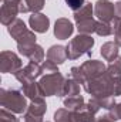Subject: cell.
Wrapping results in <instances>:
<instances>
[{
	"label": "cell",
	"mask_w": 121,
	"mask_h": 122,
	"mask_svg": "<svg viewBox=\"0 0 121 122\" xmlns=\"http://www.w3.org/2000/svg\"><path fill=\"white\" fill-rule=\"evenodd\" d=\"M95 29H97V21L94 19H87V20H83V21L77 23V30H78L80 34L95 33Z\"/></svg>",
	"instance_id": "cell-23"
},
{
	"label": "cell",
	"mask_w": 121,
	"mask_h": 122,
	"mask_svg": "<svg viewBox=\"0 0 121 122\" xmlns=\"http://www.w3.org/2000/svg\"><path fill=\"white\" fill-rule=\"evenodd\" d=\"M22 70V60L13 51H1L0 53V71L3 74H16Z\"/></svg>",
	"instance_id": "cell-8"
},
{
	"label": "cell",
	"mask_w": 121,
	"mask_h": 122,
	"mask_svg": "<svg viewBox=\"0 0 121 122\" xmlns=\"http://www.w3.org/2000/svg\"><path fill=\"white\" fill-rule=\"evenodd\" d=\"M84 91L90 94L91 98H111L121 95V78H114L107 74V70L100 77L86 82Z\"/></svg>",
	"instance_id": "cell-1"
},
{
	"label": "cell",
	"mask_w": 121,
	"mask_h": 122,
	"mask_svg": "<svg viewBox=\"0 0 121 122\" xmlns=\"http://www.w3.org/2000/svg\"><path fill=\"white\" fill-rule=\"evenodd\" d=\"M94 14L97 16L98 21L113 23L116 19V4H113L110 0H98L94 6Z\"/></svg>",
	"instance_id": "cell-9"
},
{
	"label": "cell",
	"mask_w": 121,
	"mask_h": 122,
	"mask_svg": "<svg viewBox=\"0 0 121 122\" xmlns=\"http://www.w3.org/2000/svg\"><path fill=\"white\" fill-rule=\"evenodd\" d=\"M93 11H94L93 4L91 3H86L80 10L74 11V20H76V23L87 20V19H93Z\"/></svg>",
	"instance_id": "cell-20"
},
{
	"label": "cell",
	"mask_w": 121,
	"mask_h": 122,
	"mask_svg": "<svg viewBox=\"0 0 121 122\" xmlns=\"http://www.w3.org/2000/svg\"><path fill=\"white\" fill-rule=\"evenodd\" d=\"M17 50L22 56L27 57L30 61L40 62L44 58V50L38 44H30V46H17Z\"/></svg>",
	"instance_id": "cell-13"
},
{
	"label": "cell",
	"mask_w": 121,
	"mask_h": 122,
	"mask_svg": "<svg viewBox=\"0 0 121 122\" xmlns=\"http://www.w3.org/2000/svg\"><path fill=\"white\" fill-rule=\"evenodd\" d=\"M118 50H120V46L116 43V41H107L101 46V56L105 61H113L116 58H118Z\"/></svg>",
	"instance_id": "cell-16"
},
{
	"label": "cell",
	"mask_w": 121,
	"mask_h": 122,
	"mask_svg": "<svg viewBox=\"0 0 121 122\" xmlns=\"http://www.w3.org/2000/svg\"><path fill=\"white\" fill-rule=\"evenodd\" d=\"M20 3L22 0H3L1 9H0V21L4 26H10L20 13Z\"/></svg>",
	"instance_id": "cell-7"
},
{
	"label": "cell",
	"mask_w": 121,
	"mask_h": 122,
	"mask_svg": "<svg viewBox=\"0 0 121 122\" xmlns=\"http://www.w3.org/2000/svg\"><path fill=\"white\" fill-rule=\"evenodd\" d=\"M116 19L121 20V1L116 3Z\"/></svg>",
	"instance_id": "cell-33"
},
{
	"label": "cell",
	"mask_w": 121,
	"mask_h": 122,
	"mask_svg": "<svg viewBox=\"0 0 121 122\" xmlns=\"http://www.w3.org/2000/svg\"><path fill=\"white\" fill-rule=\"evenodd\" d=\"M107 70V67L98 60H88L83 62L80 67H73L71 68V78H74L77 82L80 84H86L91 80L100 77L101 74H104Z\"/></svg>",
	"instance_id": "cell-2"
},
{
	"label": "cell",
	"mask_w": 121,
	"mask_h": 122,
	"mask_svg": "<svg viewBox=\"0 0 121 122\" xmlns=\"http://www.w3.org/2000/svg\"><path fill=\"white\" fill-rule=\"evenodd\" d=\"M74 95H80V82H77L74 78L66 80L61 97H74Z\"/></svg>",
	"instance_id": "cell-19"
},
{
	"label": "cell",
	"mask_w": 121,
	"mask_h": 122,
	"mask_svg": "<svg viewBox=\"0 0 121 122\" xmlns=\"http://www.w3.org/2000/svg\"><path fill=\"white\" fill-rule=\"evenodd\" d=\"M93 47H94V38L90 34H78L74 38H71L68 41V44L66 46L67 58L68 60H77L84 54L91 56Z\"/></svg>",
	"instance_id": "cell-4"
},
{
	"label": "cell",
	"mask_w": 121,
	"mask_h": 122,
	"mask_svg": "<svg viewBox=\"0 0 121 122\" xmlns=\"http://www.w3.org/2000/svg\"><path fill=\"white\" fill-rule=\"evenodd\" d=\"M54 122H77L74 112L67 109V108H60L54 112Z\"/></svg>",
	"instance_id": "cell-22"
},
{
	"label": "cell",
	"mask_w": 121,
	"mask_h": 122,
	"mask_svg": "<svg viewBox=\"0 0 121 122\" xmlns=\"http://www.w3.org/2000/svg\"><path fill=\"white\" fill-rule=\"evenodd\" d=\"M29 24H30L31 30L34 33H46L49 30L50 26V20L46 14L41 13H33L29 19Z\"/></svg>",
	"instance_id": "cell-15"
},
{
	"label": "cell",
	"mask_w": 121,
	"mask_h": 122,
	"mask_svg": "<svg viewBox=\"0 0 121 122\" xmlns=\"http://www.w3.org/2000/svg\"><path fill=\"white\" fill-rule=\"evenodd\" d=\"M74 31V26L68 19H57L56 24H54V36L60 40H67Z\"/></svg>",
	"instance_id": "cell-14"
},
{
	"label": "cell",
	"mask_w": 121,
	"mask_h": 122,
	"mask_svg": "<svg viewBox=\"0 0 121 122\" xmlns=\"http://www.w3.org/2000/svg\"><path fill=\"white\" fill-rule=\"evenodd\" d=\"M108 117H110L111 119H114V121L121 119V102L116 104L113 108L108 109Z\"/></svg>",
	"instance_id": "cell-30"
},
{
	"label": "cell",
	"mask_w": 121,
	"mask_h": 122,
	"mask_svg": "<svg viewBox=\"0 0 121 122\" xmlns=\"http://www.w3.org/2000/svg\"><path fill=\"white\" fill-rule=\"evenodd\" d=\"M7 30H9V34L16 40L17 46H30V44H36V38H37V37H36L34 31L29 30V29L26 27L24 21L20 20V19H16V20L7 27Z\"/></svg>",
	"instance_id": "cell-6"
},
{
	"label": "cell",
	"mask_w": 121,
	"mask_h": 122,
	"mask_svg": "<svg viewBox=\"0 0 121 122\" xmlns=\"http://www.w3.org/2000/svg\"><path fill=\"white\" fill-rule=\"evenodd\" d=\"M64 77L61 75V72H53V74H46L40 78L38 85L41 88V91L44 92L46 97H53L57 95L61 97L63 94V87H64Z\"/></svg>",
	"instance_id": "cell-5"
},
{
	"label": "cell",
	"mask_w": 121,
	"mask_h": 122,
	"mask_svg": "<svg viewBox=\"0 0 121 122\" xmlns=\"http://www.w3.org/2000/svg\"><path fill=\"white\" fill-rule=\"evenodd\" d=\"M91 101L94 104H97L100 108H104V109H110L116 105L114 97H111V98H91Z\"/></svg>",
	"instance_id": "cell-26"
},
{
	"label": "cell",
	"mask_w": 121,
	"mask_h": 122,
	"mask_svg": "<svg viewBox=\"0 0 121 122\" xmlns=\"http://www.w3.org/2000/svg\"><path fill=\"white\" fill-rule=\"evenodd\" d=\"M64 1H66V4H67L73 11L80 10V9L86 4V0H64Z\"/></svg>",
	"instance_id": "cell-32"
},
{
	"label": "cell",
	"mask_w": 121,
	"mask_h": 122,
	"mask_svg": "<svg viewBox=\"0 0 121 122\" xmlns=\"http://www.w3.org/2000/svg\"><path fill=\"white\" fill-rule=\"evenodd\" d=\"M113 29H114V41L121 47V20L114 19V21H113Z\"/></svg>",
	"instance_id": "cell-29"
},
{
	"label": "cell",
	"mask_w": 121,
	"mask_h": 122,
	"mask_svg": "<svg viewBox=\"0 0 121 122\" xmlns=\"http://www.w3.org/2000/svg\"><path fill=\"white\" fill-rule=\"evenodd\" d=\"M0 122H19V119L14 117V114L6 108H1L0 111Z\"/></svg>",
	"instance_id": "cell-28"
},
{
	"label": "cell",
	"mask_w": 121,
	"mask_h": 122,
	"mask_svg": "<svg viewBox=\"0 0 121 122\" xmlns=\"http://www.w3.org/2000/svg\"><path fill=\"white\" fill-rule=\"evenodd\" d=\"M47 60L54 62V64H63L67 60V53H66V47L63 46H51L47 50Z\"/></svg>",
	"instance_id": "cell-17"
},
{
	"label": "cell",
	"mask_w": 121,
	"mask_h": 122,
	"mask_svg": "<svg viewBox=\"0 0 121 122\" xmlns=\"http://www.w3.org/2000/svg\"><path fill=\"white\" fill-rule=\"evenodd\" d=\"M47 111V105L44 101H31V104L27 108V114L34 115V117H43Z\"/></svg>",
	"instance_id": "cell-21"
},
{
	"label": "cell",
	"mask_w": 121,
	"mask_h": 122,
	"mask_svg": "<svg viewBox=\"0 0 121 122\" xmlns=\"http://www.w3.org/2000/svg\"><path fill=\"white\" fill-rule=\"evenodd\" d=\"M95 33L98 36L107 37L110 34H114V29H113V23H103V21H97V29Z\"/></svg>",
	"instance_id": "cell-25"
},
{
	"label": "cell",
	"mask_w": 121,
	"mask_h": 122,
	"mask_svg": "<svg viewBox=\"0 0 121 122\" xmlns=\"http://www.w3.org/2000/svg\"><path fill=\"white\" fill-rule=\"evenodd\" d=\"M0 105L13 114H24L29 108L24 94L19 90H0Z\"/></svg>",
	"instance_id": "cell-3"
},
{
	"label": "cell",
	"mask_w": 121,
	"mask_h": 122,
	"mask_svg": "<svg viewBox=\"0 0 121 122\" xmlns=\"http://www.w3.org/2000/svg\"><path fill=\"white\" fill-rule=\"evenodd\" d=\"M22 84V90H23V94L30 98V101H44V92L41 91L38 82L33 81V80H24L20 82Z\"/></svg>",
	"instance_id": "cell-12"
},
{
	"label": "cell",
	"mask_w": 121,
	"mask_h": 122,
	"mask_svg": "<svg viewBox=\"0 0 121 122\" xmlns=\"http://www.w3.org/2000/svg\"><path fill=\"white\" fill-rule=\"evenodd\" d=\"M27 10L31 13H38L44 7V0H24Z\"/></svg>",
	"instance_id": "cell-27"
},
{
	"label": "cell",
	"mask_w": 121,
	"mask_h": 122,
	"mask_svg": "<svg viewBox=\"0 0 121 122\" xmlns=\"http://www.w3.org/2000/svg\"><path fill=\"white\" fill-rule=\"evenodd\" d=\"M63 102H64V107H66L67 109L73 111V112H76V111H80V109H81V108L86 105V101H84V98H83L81 95L66 97Z\"/></svg>",
	"instance_id": "cell-18"
},
{
	"label": "cell",
	"mask_w": 121,
	"mask_h": 122,
	"mask_svg": "<svg viewBox=\"0 0 121 122\" xmlns=\"http://www.w3.org/2000/svg\"><path fill=\"white\" fill-rule=\"evenodd\" d=\"M95 122H114V119H111L108 115H105V117H101V118L95 119Z\"/></svg>",
	"instance_id": "cell-34"
},
{
	"label": "cell",
	"mask_w": 121,
	"mask_h": 122,
	"mask_svg": "<svg viewBox=\"0 0 121 122\" xmlns=\"http://www.w3.org/2000/svg\"><path fill=\"white\" fill-rule=\"evenodd\" d=\"M41 74H43L41 65H40L38 62L30 61L24 68L19 70V71L14 74V77H16V80H17L19 82H22V81H24V80H33V81H34V80L38 78Z\"/></svg>",
	"instance_id": "cell-10"
},
{
	"label": "cell",
	"mask_w": 121,
	"mask_h": 122,
	"mask_svg": "<svg viewBox=\"0 0 121 122\" xmlns=\"http://www.w3.org/2000/svg\"><path fill=\"white\" fill-rule=\"evenodd\" d=\"M98 111H100V107L90 99L88 102H86V105L80 111L74 112L76 121L77 122H95V114Z\"/></svg>",
	"instance_id": "cell-11"
},
{
	"label": "cell",
	"mask_w": 121,
	"mask_h": 122,
	"mask_svg": "<svg viewBox=\"0 0 121 122\" xmlns=\"http://www.w3.org/2000/svg\"><path fill=\"white\" fill-rule=\"evenodd\" d=\"M41 68H43V72L44 74H53V72H59V68H57V64L51 62V61H44L41 64Z\"/></svg>",
	"instance_id": "cell-31"
},
{
	"label": "cell",
	"mask_w": 121,
	"mask_h": 122,
	"mask_svg": "<svg viewBox=\"0 0 121 122\" xmlns=\"http://www.w3.org/2000/svg\"><path fill=\"white\" fill-rule=\"evenodd\" d=\"M107 74H110L114 78H121V57L116 58L107 67Z\"/></svg>",
	"instance_id": "cell-24"
}]
</instances>
